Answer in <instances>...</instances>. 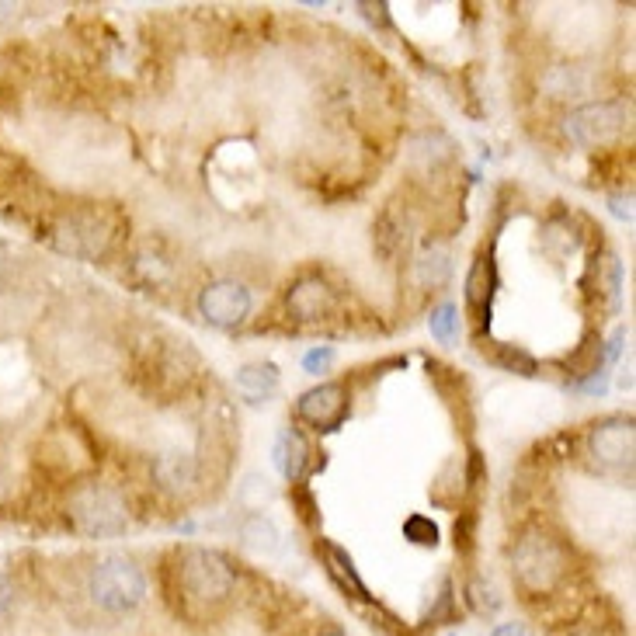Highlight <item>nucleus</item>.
I'll return each mask as SVG.
<instances>
[{
    "label": "nucleus",
    "mask_w": 636,
    "mask_h": 636,
    "mask_svg": "<svg viewBox=\"0 0 636 636\" xmlns=\"http://www.w3.org/2000/svg\"><path fill=\"white\" fill-rule=\"evenodd\" d=\"M240 536H244L247 543H251L254 550H261V553H275L282 546L279 529H275V522H272V518H265V515L247 518V522L240 525Z\"/></svg>",
    "instance_id": "2eb2a0df"
},
{
    "label": "nucleus",
    "mask_w": 636,
    "mask_h": 636,
    "mask_svg": "<svg viewBox=\"0 0 636 636\" xmlns=\"http://www.w3.org/2000/svg\"><path fill=\"white\" fill-rule=\"evenodd\" d=\"M67 518L80 536L112 539V536H122V532H126L129 508L115 487L98 484V480H87V484H77L70 491Z\"/></svg>",
    "instance_id": "f257e3e1"
},
{
    "label": "nucleus",
    "mask_w": 636,
    "mask_h": 636,
    "mask_svg": "<svg viewBox=\"0 0 636 636\" xmlns=\"http://www.w3.org/2000/svg\"><path fill=\"white\" fill-rule=\"evenodd\" d=\"M588 445H591V456H595L598 463L623 470V466L633 463V421L609 418V421L595 424Z\"/></svg>",
    "instance_id": "1a4fd4ad"
},
{
    "label": "nucleus",
    "mask_w": 636,
    "mask_h": 636,
    "mask_svg": "<svg viewBox=\"0 0 636 636\" xmlns=\"http://www.w3.org/2000/svg\"><path fill=\"white\" fill-rule=\"evenodd\" d=\"M414 272H418V282L424 289H438V285H445L452 275V251L442 244H431L428 251L414 261Z\"/></svg>",
    "instance_id": "4468645a"
},
{
    "label": "nucleus",
    "mask_w": 636,
    "mask_h": 636,
    "mask_svg": "<svg viewBox=\"0 0 636 636\" xmlns=\"http://www.w3.org/2000/svg\"><path fill=\"white\" fill-rule=\"evenodd\" d=\"M404 226H400V219H397V209H386L383 216L376 219V251L383 254V258H393L397 254V247L404 244Z\"/></svg>",
    "instance_id": "dca6fc26"
},
{
    "label": "nucleus",
    "mask_w": 636,
    "mask_h": 636,
    "mask_svg": "<svg viewBox=\"0 0 636 636\" xmlns=\"http://www.w3.org/2000/svg\"><path fill=\"white\" fill-rule=\"evenodd\" d=\"M550 87L553 94H581L588 87V77H581L577 67H557L550 73Z\"/></svg>",
    "instance_id": "6ab92c4d"
},
{
    "label": "nucleus",
    "mask_w": 636,
    "mask_h": 636,
    "mask_svg": "<svg viewBox=\"0 0 636 636\" xmlns=\"http://www.w3.org/2000/svg\"><path fill=\"white\" fill-rule=\"evenodd\" d=\"M564 574V550L546 532H529L515 546V577L529 591H546Z\"/></svg>",
    "instance_id": "423d86ee"
},
{
    "label": "nucleus",
    "mask_w": 636,
    "mask_h": 636,
    "mask_svg": "<svg viewBox=\"0 0 636 636\" xmlns=\"http://www.w3.org/2000/svg\"><path fill=\"white\" fill-rule=\"evenodd\" d=\"M11 602H14V588H11V581H7L4 574H0V619L11 612Z\"/></svg>",
    "instance_id": "393cba45"
},
{
    "label": "nucleus",
    "mask_w": 636,
    "mask_h": 636,
    "mask_svg": "<svg viewBox=\"0 0 636 636\" xmlns=\"http://www.w3.org/2000/svg\"><path fill=\"white\" fill-rule=\"evenodd\" d=\"M327 557H331L334 564H338V574L345 577L348 584H352L358 595H365V584L358 581V570H355V564H352V557H348V553L341 550V546H327Z\"/></svg>",
    "instance_id": "412c9836"
},
{
    "label": "nucleus",
    "mask_w": 636,
    "mask_h": 636,
    "mask_svg": "<svg viewBox=\"0 0 636 636\" xmlns=\"http://www.w3.org/2000/svg\"><path fill=\"white\" fill-rule=\"evenodd\" d=\"M153 473H157V480L164 487H171V491H181V487H188L195 480V456H192V452L171 449V452H164V456L157 459Z\"/></svg>",
    "instance_id": "ddd939ff"
},
{
    "label": "nucleus",
    "mask_w": 636,
    "mask_h": 636,
    "mask_svg": "<svg viewBox=\"0 0 636 636\" xmlns=\"http://www.w3.org/2000/svg\"><path fill=\"white\" fill-rule=\"evenodd\" d=\"M53 251L67 254L77 261H91L105 254L108 240H112V226L98 209H70L53 216L39 233Z\"/></svg>",
    "instance_id": "f03ea898"
},
{
    "label": "nucleus",
    "mask_w": 636,
    "mask_h": 636,
    "mask_svg": "<svg viewBox=\"0 0 636 636\" xmlns=\"http://www.w3.org/2000/svg\"><path fill=\"white\" fill-rule=\"evenodd\" d=\"M254 296L244 282L237 279H219L209 282L199 292V313L209 320L212 327H237L251 317Z\"/></svg>",
    "instance_id": "0eeeda50"
},
{
    "label": "nucleus",
    "mask_w": 636,
    "mask_h": 636,
    "mask_svg": "<svg viewBox=\"0 0 636 636\" xmlns=\"http://www.w3.org/2000/svg\"><path fill=\"white\" fill-rule=\"evenodd\" d=\"M334 365V348L324 345V348H313V352L303 355V369L310 372V376H320V372H327Z\"/></svg>",
    "instance_id": "4be33fe9"
},
{
    "label": "nucleus",
    "mask_w": 636,
    "mask_h": 636,
    "mask_svg": "<svg viewBox=\"0 0 636 636\" xmlns=\"http://www.w3.org/2000/svg\"><path fill=\"white\" fill-rule=\"evenodd\" d=\"M404 532L414 539V543H421V546H435V543H438V529H435V522H431V518H424V515L407 518Z\"/></svg>",
    "instance_id": "aec40b11"
},
{
    "label": "nucleus",
    "mask_w": 636,
    "mask_h": 636,
    "mask_svg": "<svg viewBox=\"0 0 636 636\" xmlns=\"http://www.w3.org/2000/svg\"><path fill=\"white\" fill-rule=\"evenodd\" d=\"M178 577L192 602H223L233 591V570L226 567V560L212 550H199V546L181 553Z\"/></svg>",
    "instance_id": "20e7f679"
},
{
    "label": "nucleus",
    "mask_w": 636,
    "mask_h": 636,
    "mask_svg": "<svg viewBox=\"0 0 636 636\" xmlns=\"http://www.w3.org/2000/svg\"><path fill=\"white\" fill-rule=\"evenodd\" d=\"M428 331L431 338L438 341V345H452V341L459 338V310L452 303H442L431 310L428 317Z\"/></svg>",
    "instance_id": "f3484780"
},
{
    "label": "nucleus",
    "mask_w": 636,
    "mask_h": 636,
    "mask_svg": "<svg viewBox=\"0 0 636 636\" xmlns=\"http://www.w3.org/2000/svg\"><path fill=\"white\" fill-rule=\"evenodd\" d=\"M494 362L508 372H522V376H532V372H536V358H532L529 352H522V348H515V345H497Z\"/></svg>",
    "instance_id": "a211bd4d"
},
{
    "label": "nucleus",
    "mask_w": 636,
    "mask_h": 636,
    "mask_svg": "<svg viewBox=\"0 0 636 636\" xmlns=\"http://www.w3.org/2000/svg\"><path fill=\"white\" fill-rule=\"evenodd\" d=\"M484 279H487V265H484V261H480V265L470 272V279H466V299H470L473 306L484 303V289H487ZM487 292H491V289H487Z\"/></svg>",
    "instance_id": "5701e85b"
},
{
    "label": "nucleus",
    "mask_w": 636,
    "mask_h": 636,
    "mask_svg": "<svg viewBox=\"0 0 636 636\" xmlns=\"http://www.w3.org/2000/svg\"><path fill=\"white\" fill-rule=\"evenodd\" d=\"M609 209L616 212L619 219L633 223V195H630V192H626V195H612V199H609Z\"/></svg>",
    "instance_id": "b1692460"
},
{
    "label": "nucleus",
    "mask_w": 636,
    "mask_h": 636,
    "mask_svg": "<svg viewBox=\"0 0 636 636\" xmlns=\"http://www.w3.org/2000/svg\"><path fill=\"white\" fill-rule=\"evenodd\" d=\"M630 129V105L626 101H591L570 112L567 136L577 146H609Z\"/></svg>",
    "instance_id": "39448f33"
},
{
    "label": "nucleus",
    "mask_w": 636,
    "mask_h": 636,
    "mask_svg": "<svg viewBox=\"0 0 636 636\" xmlns=\"http://www.w3.org/2000/svg\"><path fill=\"white\" fill-rule=\"evenodd\" d=\"M279 365L275 362H247L237 369V390L244 393L251 404H261V400H268L275 390H279Z\"/></svg>",
    "instance_id": "f8f14e48"
},
{
    "label": "nucleus",
    "mask_w": 636,
    "mask_h": 636,
    "mask_svg": "<svg viewBox=\"0 0 636 636\" xmlns=\"http://www.w3.org/2000/svg\"><path fill=\"white\" fill-rule=\"evenodd\" d=\"M324 636H341V633H324Z\"/></svg>",
    "instance_id": "bb28decb"
},
{
    "label": "nucleus",
    "mask_w": 636,
    "mask_h": 636,
    "mask_svg": "<svg viewBox=\"0 0 636 636\" xmlns=\"http://www.w3.org/2000/svg\"><path fill=\"white\" fill-rule=\"evenodd\" d=\"M285 306H289V313L296 320L313 324V320H324L334 313V289L324 279H303L289 289Z\"/></svg>",
    "instance_id": "9d476101"
},
{
    "label": "nucleus",
    "mask_w": 636,
    "mask_h": 636,
    "mask_svg": "<svg viewBox=\"0 0 636 636\" xmlns=\"http://www.w3.org/2000/svg\"><path fill=\"white\" fill-rule=\"evenodd\" d=\"M491 636H532V633L525 630L522 623H504V626H497Z\"/></svg>",
    "instance_id": "a878e982"
},
{
    "label": "nucleus",
    "mask_w": 636,
    "mask_h": 636,
    "mask_svg": "<svg viewBox=\"0 0 636 636\" xmlns=\"http://www.w3.org/2000/svg\"><path fill=\"white\" fill-rule=\"evenodd\" d=\"M87 591H91L94 605L105 612H133L146 598L143 570L122 553H108L91 567L87 577Z\"/></svg>",
    "instance_id": "7ed1b4c3"
},
{
    "label": "nucleus",
    "mask_w": 636,
    "mask_h": 636,
    "mask_svg": "<svg viewBox=\"0 0 636 636\" xmlns=\"http://www.w3.org/2000/svg\"><path fill=\"white\" fill-rule=\"evenodd\" d=\"M272 463L285 480H299L306 473V466H310V445H306V438L292 428H282L272 445Z\"/></svg>",
    "instance_id": "9b49d317"
},
{
    "label": "nucleus",
    "mask_w": 636,
    "mask_h": 636,
    "mask_svg": "<svg viewBox=\"0 0 636 636\" xmlns=\"http://www.w3.org/2000/svg\"><path fill=\"white\" fill-rule=\"evenodd\" d=\"M296 414L317 431H334L348 418V393L341 383H320L306 390L296 404Z\"/></svg>",
    "instance_id": "6e6552de"
}]
</instances>
